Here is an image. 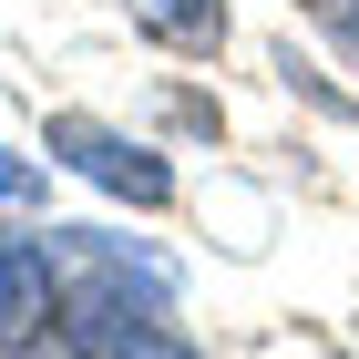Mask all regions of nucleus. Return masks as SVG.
Wrapping results in <instances>:
<instances>
[{
    "mask_svg": "<svg viewBox=\"0 0 359 359\" xmlns=\"http://www.w3.org/2000/svg\"><path fill=\"white\" fill-rule=\"evenodd\" d=\"M52 154L83 175V185L134 195V205H165V195H175V165H165V154H144L134 134H113V123H83V113H62V123H52Z\"/></svg>",
    "mask_w": 359,
    "mask_h": 359,
    "instance_id": "1",
    "label": "nucleus"
},
{
    "mask_svg": "<svg viewBox=\"0 0 359 359\" xmlns=\"http://www.w3.org/2000/svg\"><path fill=\"white\" fill-rule=\"evenodd\" d=\"M52 318V247L31 236H0V339H21Z\"/></svg>",
    "mask_w": 359,
    "mask_h": 359,
    "instance_id": "2",
    "label": "nucleus"
},
{
    "mask_svg": "<svg viewBox=\"0 0 359 359\" xmlns=\"http://www.w3.org/2000/svg\"><path fill=\"white\" fill-rule=\"evenodd\" d=\"M134 21L175 52H216L226 41V0H134Z\"/></svg>",
    "mask_w": 359,
    "mask_h": 359,
    "instance_id": "3",
    "label": "nucleus"
},
{
    "mask_svg": "<svg viewBox=\"0 0 359 359\" xmlns=\"http://www.w3.org/2000/svg\"><path fill=\"white\" fill-rule=\"evenodd\" d=\"M31 195H41V175H31L21 154H0V205H31Z\"/></svg>",
    "mask_w": 359,
    "mask_h": 359,
    "instance_id": "6",
    "label": "nucleus"
},
{
    "mask_svg": "<svg viewBox=\"0 0 359 359\" xmlns=\"http://www.w3.org/2000/svg\"><path fill=\"white\" fill-rule=\"evenodd\" d=\"M113 359H195V349H185V339H165V329H134Z\"/></svg>",
    "mask_w": 359,
    "mask_h": 359,
    "instance_id": "5",
    "label": "nucleus"
},
{
    "mask_svg": "<svg viewBox=\"0 0 359 359\" xmlns=\"http://www.w3.org/2000/svg\"><path fill=\"white\" fill-rule=\"evenodd\" d=\"M308 11H318V31H329L339 52H349V62H359V0H308Z\"/></svg>",
    "mask_w": 359,
    "mask_h": 359,
    "instance_id": "4",
    "label": "nucleus"
}]
</instances>
